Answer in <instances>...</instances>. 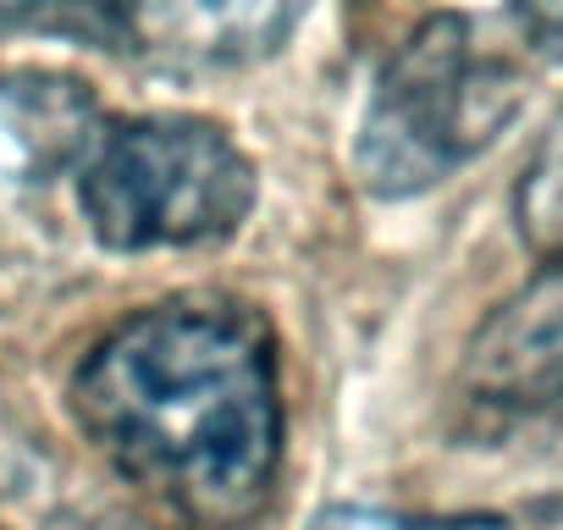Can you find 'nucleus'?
I'll use <instances>...</instances> for the list:
<instances>
[{
    "label": "nucleus",
    "instance_id": "obj_9",
    "mask_svg": "<svg viewBox=\"0 0 563 530\" xmlns=\"http://www.w3.org/2000/svg\"><path fill=\"white\" fill-rule=\"evenodd\" d=\"M508 7H514L519 29H525L552 62H563V0H508Z\"/></svg>",
    "mask_w": 563,
    "mask_h": 530
},
{
    "label": "nucleus",
    "instance_id": "obj_3",
    "mask_svg": "<svg viewBox=\"0 0 563 530\" xmlns=\"http://www.w3.org/2000/svg\"><path fill=\"white\" fill-rule=\"evenodd\" d=\"M73 172L89 232L117 254L199 249L232 238L260 188L238 139L205 117L100 122Z\"/></svg>",
    "mask_w": 563,
    "mask_h": 530
},
{
    "label": "nucleus",
    "instance_id": "obj_4",
    "mask_svg": "<svg viewBox=\"0 0 563 530\" xmlns=\"http://www.w3.org/2000/svg\"><path fill=\"white\" fill-rule=\"evenodd\" d=\"M459 382L470 404L503 415L563 404V260L541 265L514 299L481 321Z\"/></svg>",
    "mask_w": 563,
    "mask_h": 530
},
{
    "label": "nucleus",
    "instance_id": "obj_8",
    "mask_svg": "<svg viewBox=\"0 0 563 530\" xmlns=\"http://www.w3.org/2000/svg\"><path fill=\"white\" fill-rule=\"evenodd\" d=\"M310 530H508L492 514H464V519H420V514H387V508H360V503H332L310 519Z\"/></svg>",
    "mask_w": 563,
    "mask_h": 530
},
{
    "label": "nucleus",
    "instance_id": "obj_2",
    "mask_svg": "<svg viewBox=\"0 0 563 530\" xmlns=\"http://www.w3.org/2000/svg\"><path fill=\"white\" fill-rule=\"evenodd\" d=\"M519 106L525 73L464 12H437L382 67L360 117L354 172L376 199H415L492 150Z\"/></svg>",
    "mask_w": 563,
    "mask_h": 530
},
{
    "label": "nucleus",
    "instance_id": "obj_1",
    "mask_svg": "<svg viewBox=\"0 0 563 530\" xmlns=\"http://www.w3.org/2000/svg\"><path fill=\"white\" fill-rule=\"evenodd\" d=\"M73 415L122 481L199 530L249 525L276 492V338L243 299L183 294L111 327L73 376Z\"/></svg>",
    "mask_w": 563,
    "mask_h": 530
},
{
    "label": "nucleus",
    "instance_id": "obj_7",
    "mask_svg": "<svg viewBox=\"0 0 563 530\" xmlns=\"http://www.w3.org/2000/svg\"><path fill=\"white\" fill-rule=\"evenodd\" d=\"M128 23V0H0V29L111 34Z\"/></svg>",
    "mask_w": 563,
    "mask_h": 530
},
{
    "label": "nucleus",
    "instance_id": "obj_5",
    "mask_svg": "<svg viewBox=\"0 0 563 530\" xmlns=\"http://www.w3.org/2000/svg\"><path fill=\"white\" fill-rule=\"evenodd\" d=\"M310 0H128V34L144 56L183 73H227L276 56Z\"/></svg>",
    "mask_w": 563,
    "mask_h": 530
},
{
    "label": "nucleus",
    "instance_id": "obj_6",
    "mask_svg": "<svg viewBox=\"0 0 563 530\" xmlns=\"http://www.w3.org/2000/svg\"><path fill=\"white\" fill-rule=\"evenodd\" d=\"M100 106L89 84L62 73H7L0 78V150L29 177H51L78 166L89 139L100 133Z\"/></svg>",
    "mask_w": 563,
    "mask_h": 530
}]
</instances>
